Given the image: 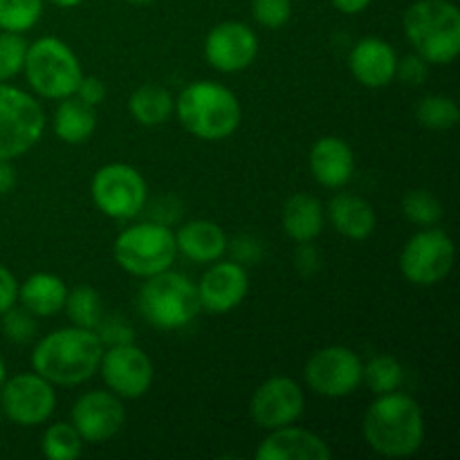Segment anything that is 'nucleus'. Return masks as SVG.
I'll use <instances>...</instances> for the list:
<instances>
[{
	"mask_svg": "<svg viewBox=\"0 0 460 460\" xmlns=\"http://www.w3.org/2000/svg\"><path fill=\"white\" fill-rule=\"evenodd\" d=\"M103 350L106 346L90 328H58L36 341L31 350V371L54 386H79L97 376Z\"/></svg>",
	"mask_w": 460,
	"mask_h": 460,
	"instance_id": "nucleus-1",
	"label": "nucleus"
},
{
	"mask_svg": "<svg viewBox=\"0 0 460 460\" xmlns=\"http://www.w3.org/2000/svg\"><path fill=\"white\" fill-rule=\"evenodd\" d=\"M362 436L377 456L409 458L425 443V413L402 391L377 395L364 413Z\"/></svg>",
	"mask_w": 460,
	"mask_h": 460,
	"instance_id": "nucleus-2",
	"label": "nucleus"
},
{
	"mask_svg": "<svg viewBox=\"0 0 460 460\" xmlns=\"http://www.w3.org/2000/svg\"><path fill=\"white\" fill-rule=\"evenodd\" d=\"M175 117L187 133L202 142L232 137L243 121V106L236 94L218 81H193L175 97Z\"/></svg>",
	"mask_w": 460,
	"mask_h": 460,
	"instance_id": "nucleus-3",
	"label": "nucleus"
},
{
	"mask_svg": "<svg viewBox=\"0 0 460 460\" xmlns=\"http://www.w3.org/2000/svg\"><path fill=\"white\" fill-rule=\"evenodd\" d=\"M413 52L429 66H449L460 54V12L452 0H416L402 16Z\"/></svg>",
	"mask_w": 460,
	"mask_h": 460,
	"instance_id": "nucleus-4",
	"label": "nucleus"
},
{
	"mask_svg": "<svg viewBox=\"0 0 460 460\" xmlns=\"http://www.w3.org/2000/svg\"><path fill=\"white\" fill-rule=\"evenodd\" d=\"M137 308L144 322L157 331L187 328L202 310L196 283L173 268L144 279Z\"/></svg>",
	"mask_w": 460,
	"mask_h": 460,
	"instance_id": "nucleus-5",
	"label": "nucleus"
},
{
	"mask_svg": "<svg viewBox=\"0 0 460 460\" xmlns=\"http://www.w3.org/2000/svg\"><path fill=\"white\" fill-rule=\"evenodd\" d=\"M22 72L34 94L49 102H61L75 94L76 85L84 79L79 57L57 36H40L27 45Z\"/></svg>",
	"mask_w": 460,
	"mask_h": 460,
	"instance_id": "nucleus-6",
	"label": "nucleus"
},
{
	"mask_svg": "<svg viewBox=\"0 0 460 460\" xmlns=\"http://www.w3.org/2000/svg\"><path fill=\"white\" fill-rule=\"evenodd\" d=\"M112 256L126 274L148 279L173 268L178 259L175 234L169 225L155 220L130 225L112 243Z\"/></svg>",
	"mask_w": 460,
	"mask_h": 460,
	"instance_id": "nucleus-7",
	"label": "nucleus"
},
{
	"mask_svg": "<svg viewBox=\"0 0 460 460\" xmlns=\"http://www.w3.org/2000/svg\"><path fill=\"white\" fill-rule=\"evenodd\" d=\"M45 111L34 94L0 81V160L13 162L40 142Z\"/></svg>",
	"mask_w": 460,
	"mask_h": 460,
	"instance_id": "nucleus-8",
	"label": "nucleus"
},
{
	"mask_svg": "<svg viewBox=\"0 0 460 460\" xmlns=\"http://www.w3.org/2000/svg\"><path fill=\"white\" fill-rule=\"evenodd\" d=\"M94 207L112 220H133L146 209L148 184L135 166L124 162L97 169L90 182Z\"/></svg>",
	"mask_w": 460,
	"mask_h": 460,
	"instance_id": "nucleus-9",
	"label": "nucleus"
},
{
	"mask_svg": "<svg viewBox=\"0 0 460 460\" xmlns=\"http://www.w3.org/2000/svg\"><path fill=\"white\" fill-rule=\"evenodd\" d=\"M456 259V245L452 236L440 227H422L404 243L400 252V272L409 283L431 288L449 277Z\"/></svg>",
	"mask_w": 460,
	"mask_h": 460,
	"instance_id": "nucleus-10",
	"label": "nucleus"
},
{
	"mask_svg": "<svg viewBox=\"0 0 460 460\" xmlns=\"http://www.w3.org/2000/svg\"><path fill=\"white\" fill-rule=\"evenodd\" d=\"M364 364L353 349L341 344L323 346L310 355L304 380L310 391L322 398H346L362 386Z\"/></svg>",
	"mask_w": 460,
	"mask_h": 460,
	"instance_id": "nucleus-11",
	"label": "nucleus"
},
{
	"mask_svg": "<svg viewBox=\"0 0 460 460\" xmlns=\"http://www.w3.org/2000/svg\"><path fill=\"white\" fill-rule=\"evenodd\" d=\"M57 391L36 371L18 373L0 386V411L18 427H39L52 418Z\"/></svg>",
	"mask_w": 460,
	"mask_h": 460,
	"instance_id": "nucleus-12",
	"label": "nucleus"
},
{
	"mask_svg": "<svg viewBox=\"0 0 460 460\" xmlns=\"http://www.w3.org/2000/svg\"><path fill=\"white\" fill-rule=\"evenodd\" d=\"M99 373L108 391L121 400H137L151 391L155 380V367L151 358L137 344L106 346Z\"/></svg>",
	"mask_w": 460,
	"mask_h": 460,
	"instance_id": "nucleus-13",
	"label": "nucleus"
},
{
	"mask_svg": "<svg viewBox=\"0 0 460 460\" xmlns=\"http://www.w3.org/2000/svg\"><path fill=\"white\" fill-rule=\"evenodd\" d=\"M305 409L304 389L288 376H274L254 391L250 400V416L261 429L272 431L295 425Z\"/></svg>",
	"mask_w": 460,
	"mask_h": 460,
	"instance_id": "nucleus-14",
	"label": "nucleus"
},
{
	"mask_svg": "<svg viewBox=\"0 0 460 460\" xmlns=\"http://www.w3.org/2000/svg\"><path fill=\"white\" fill-rule=\"evenodd\" d=\"M70 422L84 443L102 445L115 438L126 422V409L119 395L108 389H94L81 395L70 413Z\"/></svg>",
	"mask_w": 460,
	"mask_h": 460,
	"instance_id": "nucleus-15",
	"label": "nucleus"
},
{
	"mask_svg": "<svg viewBox=\"0 0 460 460\" xmlns=\"http://www.w3.org/2000/svg\"><path fill=\"white\" fill-rule=\"evenodd\" d=\"M259 57V36L241 21L218 22L205 39V58L214 70L236 75Z\"/></svg>",
	"mask_w": 460,
	"mask_h": 460,
	"instance_id": "nucleus-16",
	"label": "nucleus"
},
{
	"mask_svg": "<svg viewBox=\"0 0 460 460\" xmlns=\"http://www.w3.org/2000/svg\"><path fill=\"white\" fill-rule=\"evenodd\" d=\"M198 288L200 308L211 314H225L238 308L250 292V277L238 261H214L202 274Z\"/></svg>",
	"mask_w": 460,
	"mask_h": 460,
	"instance_id": "nucleus-17",
	"label": "nucleus"
},
{
	"mask_svg": "<svg viewBox=\"0 0 460 460\" xmlns=\"http://www.w3.org/2000/svg\"><path fill=\"white\" fill-rule=\"evenodd\" d=\"M326 440L304 427L288 425L268 431L256 447V460H331Z\"/></svg>",
	"mask_w": 460,
	"mask_h": 460,
	"instance_id": "nucleus-18",
	"label": "nucleus"
},
{
	"mask_svg": "<svg viewBox=\"0 0 460 460\" xmlns=\"http://www.w3.org/2000/svg\"><path fill=\"white\" fill-rule=\"evenodd\" d=\"M395 66H398V54L394 45L380 36H367L350 49L349 67L364 88L380 90L394 84Z\"/></svg>",
	"mask_w": 460,
	"mask_h": 460,
	"instance_id": "nucleus-19",
	"label": "nucleus"
},
{
	"mask_svg": "<svg viewBox=\"0 0 460 460\" xmlns=\"http://www.w3.org/2000/svg\"><path fill=\"white\" fill-rule=\"evenodd\" d=\"M308 166L313 178L326 189H344L355 175L353 148L346 139L326 135L310 148Z\"/></svg>",
	"mask_w": 460,
	"mask_h": 460,
	"instance_id": "nucleus-20",
	"label": "nucleus"
},
{
	"mask_svg": "<svg viewBox=\"0 0 460 460\" xmlns=\"http://www.w3.org/2000/svg\"><path fill=\"white\" fill-rule=\"evenodd\" d=\"M175 245H178V254L198 265H209L214 261H220L229 250L225 229L207 218L184 223L175 232Z\"/></svg>",
	"mask_w": 460,
	"mask_h": 460,
	"instance_id": "nucleus-21",
	"label": "nucleus"
},
{
	"mask_svg": "<svg viewBox=\"0 0 460 460\" xmlns=\"http://www.w3.org/2000/svg\"><path fill=\"white\" fill-rule=\"evenodd\" d=\"M326 220L340 236L349 238V241H367L373 236L377 225V216L371 202L349 191L335 193L331 198L326 207Z\"/></svg>",
	"mask_w": 460,
	"mask_h": 460,
	"instance_id": "nucleus-22",
	"label": "nucleus"
},
{
	"mask_svg": "<svg viewBox=\"0 0 460 460\" xmlns=\"http://www.w3.org/2000/svg\"><path fill=\"white\" fill-rule=\"evenodd\" d=\"M281 225L295 243L317 241L326 227V209L313 193H295L283 205Z\"/></svg>",
	"mask_w": 460,
	"mask_h": 460,
	"instance_id": "nucleus-23",
	"label": "nucleus"
},
{
	"mask_svg": "<svg viewBox=\"0 0 460 460\" xmlns=\"http://www.w3.org/2000/svg\"><path fill=\"white\" fill-rule=\"evenodd\" d=\"M67 292L70 290L58 274L36 272L18 286V304L34 317H54L66 305Z\"/></svg>",
	"mask_w": 460,
	"mask_h": 460,
	"instance_id": "nucleus-24",
	"label": "nucleus"
},
{
	"mask_svg": "<svg viewBox=\"0 0 460 460\" xmlns=\"http://www.w3.org/2000/svg\"><path fill=\"white\" fill-rule=\"evenodd\" d=\"M52 128L61 142L72 144V146L88 142L97 130V108L81 102L76 94H70V97L58 102L57 111H54Z\"/></svg>",
	"mask_w": 460,
	"mask_h": 460,
	"instance_id": "nucleus-25",
	"label": "nucleus"
},
{
	"mask_svg": "<svg viewBox=\"0 0 460 460\" xmlns=\"http://www.w3.org/2000/svg\"><path fill=\"white\" fill-rule=\"evenodd\" d=\"M128 112L137 124L162 126L173 117L175 97L157 84H144L128 97Z\"/></svg>",
	"mask_w": 460,
	"mask_h": 460,
	"instance_id": "nucleus-26",
	"label": "nucleus"
},
{
	"mask_svg": "<svg viewBox=\"0 0 460 460\" xmlns=\"http://www.w3.org/2000/svg\"><path fill=\"white\" fill-rule=\"evenodd\" d=\"M84 452V438L72 422H54L43 431L40 454L49 460H75Z\"/></svg>",
	"mask_w": 460,
	"mask_h": 460,
	"instance_id": "nucleus-27",
	"label": "nucleus"
},
{
	"mask_svg": "<svg viewBox=\"0 0 460 460\" xmlns=\"http://www.w3.org/2000/svg\"><path fill=\"white\" fill-rule=\"evenodd\" d=\"M63 310H66L67 317H70L72 326L90 328V331H94L97 323L102 322L103 317L102 295L90 286H76L75 290L67 292V299H66V305H63Z\"/></svg>",
	"mask_w": 460,
	"mask_h": 460,
	"instance_id": "nucleus-28",
	"label": "nucleus"
},
{
	"mask_svg": "<svg viewBox=\"0 0 460 460\" xmlns=\"http://www.w3.org/2000/svg\"><path fill=\"white\" fill-rule=\"evenodd\" d=\"M362 385H367L376 395L400 391L404 385V367L391 355H376L371 362L364 364Z\"/></svg>",
	"mask_w": 460,
	"mask_h": 460,
	"instance_id": "nucleus-29",
	"label": "nucleus"
},
{
	"mask_svg": "<svg viewBox=\"0 0 460 460\" xmlns=\"http://www.w3.org/2000/svg\"><path fill=\"white\" fill-rule=\"evenodd\" d=\"M416 119L429 130H449L460 121V108L447 94H427L416 106Z\"/></svg>",
	"mask_w": 460,
	"mask_h": 460,
	"instance_id": "nucleus-30",
	"label": "nucleus"
},
{
	"mask_svg": "<svg viewBox=\"0 0 460 460\" xmlns=\"http://www.w3.org/2000/svg\"><path fill=\"white\" fill-rule=\"evenodd\" d=\"M45 0H0V30L25 34L43 16Z\"/></svg>",
	"mask_w": 460,
	"mask_h": 460,
	"instance_id": "nucleus-31",
	"label": "nucleus"
},
{
	"mask_svg": "<svg viewBox=\"0 0 460 460\" xmlns=\"http://www.w3.org/2000/svg\"><path fill=\"white\" fill-rule=\"evenodd\" d=\"M402 214L418 227H434L443 220V202L427 189H413L402 198Z\"/></svg>",
	"mask_w": 460,
	"mask_h": 460,
	"instance_id": "nucleus-32",
	"label": "nucleus"
},
{
	"mask_svg": "<svg viewBox=\"0 0 460 460\" xmlns=\"http://www.w3.org/2000/svg\"><path fill=\"white\" fill-rule=\"evenodd\" d=\"M27 40L22 34L0 31V81H9L21 75L27 57Z\"/></svg>",
	"mask_w": 460,
	"mask_h": 460,
	"instance_id": "nucleus-33",
	"label": "nucleus"
},
{
	"mask_svg": "<svg viewBox=\"0 0 460 460\" xmlns=\"http://www.w3.org/2000/svg\"><path fill=\"white\" fill-rule=\"evenodd\" d=\"M3 332L4 337H7L12 344H30L31 340L36 337V332H39V323H36V317L30 313V310H25L21 305V308H16V305H12L9 310H4L3 314Z\"/></svg>",
	"mask_w": 460,
	"mask_h": 460,
	"instance_id": "nucleus-34",
	"label": "nucleus"
},
{
	"mask_svg": "<svg viewBox=\"0 0 460 460\" xmlns=\"http://www.w3.org/2000/svg\"><path fill=\"white\" fill-rule=\"evenodd\" d=\"M252 16L265 30H281L292 18V0H252Z\"/></svg>",
	"mask_w": 460,
	"mask_h": 460,
	"instance_id": "nucleus-35",
	"label": "nucleus"
},
{
	"mask_svg": "<svg viewBox=\"0 0 460 460\" xmlns=\"http://www.w3.org/2000/svg\"><path fill=\"white\" fill-rule=\"evenodd\" d=\"M94 332L99 335L103 346H119V344H130L133 341V328L128 322H124L117 314H103L102 322L97 323Z\"/></svg>",
	"mask_w": 460,
	"mask_h": 460,
	"instance_id": "nucleus-36",
	"label": "nucleus"
},
{
	"mask_svg": "<svg viewBox=\"0 0 460 460\" xmlns=\"http://www.w3.org/2000/svg\"><path fill=\"white\" fill-rule=\"evenodd\" d=\"M429 76V63L422 57H418L416 52L409 54V57L398 58V66H395V79H400L407 85H422Z\"/></svg>",
	"mask_w": 460,
	"mask_h": 460,
	"instance_id": "nucleus-37",
	"label": "nucleus"
},
{
	"mask_svg": "<svg viewBox=\"0 0 460 460\" xmlns=\"http://www.w3.org/2000/svg\"><path fill=\"white\" fill-rule=\"evenodd\" d=\"M75 94L81 99V102L88 103V106L97 108L106 102L108 90H106V84H103L99 76H85L84 75V79H81L79 85H76Z\"/></svg>",
	"mask_w": 460,
	"mask_h": 460,
	"instance_id": "nucleus-38",
	"label": "nucleus"
},
{
	"mask_svg": "<svg viewBox=\"0 0 460 460\" xmlns=\"http://www.w3.org/2000/svg\"><path fill=\"white\" fill-rule=\"evenodd\" d=\"M296 252H295V265L304 277H310V274L319 272L322 268V254H319L317 247L310 243H296Z\"/></svg>",
	"mask_w": 460,
	"mask_h": 460,
	"instance_id": "nucleus-39",
	"label": "nucleus"
},
{
	"mask_svg": "<svg viewBox=\"0 0 460 460\" xmlns=\"http://www.w3.org/2000/svg\"><path fill=\"white\" fill-rule=\"evenodd\" d=\"M18 304V281L4 265H0V314Z\"/></svg>",
	"mask_w": 460,
	"mask_h": 460,
	"instance_id": "nucleus-40",
	"label": "nucleus"
},
{
	"mask_svg": "<svg viewBox=\"0 0 460 460\" xmlns=\"http://www.w3.org/2000/svg\"><path fill=\"white\" fill-rule=\"evenodd\" d=\"M232 250H234V256H236L238 263L252 265L261 259V252H263V247H261V243L256 241V238L241 236L232 243Z\"/></svg>",
	"mask_w": 460,
	"mask_h": 460,
	"instance_id": "nucleus-41",
	"label": "nucleus"
},
{
	"mask_svg": "<svg viewBox=\"0 0 460 460\" xmlns=\"http://www.w3.org/2000/svg\"><path fill=\"white\" fill-rule=\"evenodd\" d=\"M16 187V169L9 160H0V196H7Z\"/></svg>",
	"mask_w": 460,
	"mask_h": 460,
	"instance_id": "nucleus-42",
	"label": "nucleus"
},
{
	"mask_svg": "<svg viewBox=\"0 0 460 460\" xmlns=\"http://www.w3.org/2000/svg\"><path fill=\"white\" fill-rule=\"evenodd\" d=\"M331 3L337 12L346 13V16H355V13L367 12L373 0H331Z\"/></svg>",
	"mask_w": 460,
	"mask_h": 460,
	"instance_id": "nucleus-43",
	"label": "nucleus"
},
{
	"mask_svg": "<svg viewBox=\"0 0 460 460\" xmlns=\"http://www.w3.org/2000/svg\"><path fill=\"white\" fill-rule=\"evenodd\" d=\"M45 3L54 4V7H61V9H75V7H79L84 0H45Z\"/></svg>",
	"mask_w": 460,
	"mask_h": 460,
	"instance_id": "nucleus-44",
	"label": "nucleus"
},
{
	"mask_svg": "<svg viewBox=\"0 0 460 460\" xmlns=\"http://www.w3.org/2000/svg\"><path fill=\"white\" fill-rule=\"evenodd\" d=\"M4 380H7V367H4V359L0 355V386L4 385Z\"/></svg>",
	"mask_w": 460,
	"mask_h": 460,
	"instance_id": "nucleus-45",
	"label": "nucleus"
},
{
	"mask_svg": "<svg viewBox=\"0 0 460 460\" xmlns=\"http://www.w3.org/2000/svg\"><path fill=\"white\" fill-rule=\"evenodd\" d=\"M128 4H137V7H142V4H151L153 0H126Z\"/></svg>",
	"mask_w": 460,
	"mask_h": 460,
	"instance_id": "nucleus-46",
	"label": "nucleus"
},
{
	"mask_svg": "<svg viewBox=\"0 0 460 460\" xmlns=\"http://www.w3.org/2000/svg\"><path fill=\"white\" fill-rule=\"evenodd\" d=\"M3 418H4V416H3V411H0V425H3Z\"/></svg>",
	"mask_w": 460,
	"mask_h": 460,
	"instance_id": "nucleus-47",
	"label": "nucleus"
}]
</instances>
